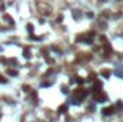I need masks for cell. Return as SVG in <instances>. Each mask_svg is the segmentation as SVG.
Instances as JSON below:
<instances>
[{"label":"cell","mask_w":123,"mask_h":122,"mask_svg":"<svg viewBox=\"0 0 123 122\" xmlns=\"http://www.w3.org/2000/svg\"><path fill=\"white\" fill-rule=\"evenodd\" d=\"M101 76H104V78H109V76H111V70H103V71H101Z\"/></svg>","instance_id":"8992f818"},{"label":"cell","mask_w":123,"mask_h":122,"mask_svg":"<svg viewBox=\"0 0 123 122\" xmlns=\"http://www.w3.org/2000/svg\"><path fill=\"white\" fill-rule=\"evenodd\" d=\"M114 111H115V108H114V106H106V108L103 109V114H104V116H109V114H112Z\"/></svg>","instance_id":"277c9868"},{"label":"cell","mask_w":123,"mask_h":122,"mask_svg":"<svg viewBox=\"0 0 123 122\" xmlns=\"http://www.w3.org/2000/svg\"><path fill=\"white\" fill-rule=\"evenodd\" d=\"M101 81H96V83H95V84H93V90H95V92H98V90L101 89Z\"/></svg>","instance_id":"5b68a950"},{"label":"cell","mask_w":123,"mask_h":122,"mask_svg":"<svg viewBox=\"0 0 123 122\" xmlns=\"http://www.w3.org/2000/svg\"><path fill=\"white\" fill-rule=\"evenodd\" d=\"M106 100H107V95L104 92H101V90L95 92V101H106Z\"/></svg>","instance_id":"7a4b0ae2"},{"label":"cell","mask_w":123,"mask_h":122,"mask_svg":"<svg viewBox=\"0 0 123 122\" xmlns=\"http://www.w3.org/2000/svg\"><path fill=\"white\" fill-rule=\"evenodd\" d=\"M76 92V98H77V100H84V98H85V95H87V90L85 89H76L74 90Z\"/></svg>","instance_id":"3957f363"},{"label":"cell","mask_w":123,"mask_h":122,"mask_svg":"<svg viewBox=\"0 0 123 122\" xmlns=\"http://www.w3.org/2000/svg\"><path fill=\"white\" fill-rule=\"evenodd\" d=\"M76 81H77V84H82V83H84V79H82V78H76Z\"/></svg>","instance_id":"8fae6325"},{"label":"cell","mask_w":123,"mask_h":122,"mask_svg":"<svg viewBox=\"0 0 123 122\" xmlns=\"http://www.w3.org/2000/svg\"><path fill=\"white\" fill-rule=\"evenodd\" d=\"M27 30H28V32H33V26H32V24L27 26Z\"/></svg>","instance_id":"ba28073f"},{"label":"cell","mask_w":123,"mask_h":122,"mask_svg":"<svg viewBox=\"0 0 123 122\" xmlns=\"http://www.w3.org/2000/svg\"><path fill=\"white\" fill-rule=\"evenodd\" d=\"M77 41H84V43H91L93 41V33H85V35H79V37H77Z\"/></svg>","instance_id":"6da1fadb"},{"label":"cell","mask_w":123,"mask_h":122,"mask_svg":"<svg viewBox=\"0 0 123 122\" xmlns=\"http://www.w3.org/2000/svg\"><path fill=\"white\" fill-rule=\"evenodd\" d=\"M117 108H120V109H123V103H122V101H117Z\"/></svg>","instance_id":"9c48e42d"},{"label":"cell","mask_w":123,"mask_h":122,"mask_svg":"<svg viewBox=\"0 0 123 122\" xmlns=\"http://www.w3.org/2000/svg\"><path fill=\"white\" fill-rule=\"evenodd\" d=\"M24 57H27V59L30 57V49H28V48H25V49H24Z\"/></svg>","instance_id":"52a82bcc"},{"label":"cell","mask_w":123,"mask_h":122,"mask_svg":"<svg viewBox=\"0 0 123 122\" xmlns=\"http://www.w3.org/2000/svg\"><path fill=\"white\" fill-rule=\"evenodd\" d=\"M59 111H60V113H65V111H66V106H60Z\"/></svg>","instance_id":"30bf717a"}]
</instances>
